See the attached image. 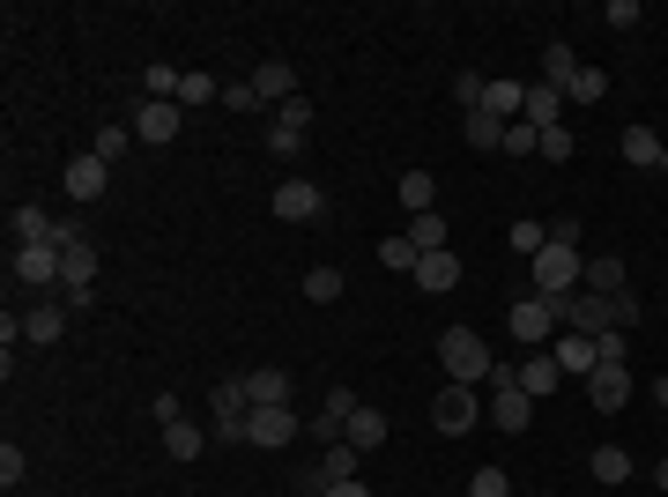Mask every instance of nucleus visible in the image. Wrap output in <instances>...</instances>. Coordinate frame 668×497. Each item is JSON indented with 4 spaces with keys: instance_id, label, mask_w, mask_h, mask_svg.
<instances>
[{
    "instance_id": "nucleus-10",
    "label": "nucleus",
    "mask_w": 668,
    "mask_h": 497,
    "mask_svg": "<svg viewBox=\"0 0 668 497\" xmlns=\"http://www.w3.org/2000/svg\"><path fill=\"white\" fill-rule=\"evenodd\" d=\"M490 423L498 431H527L535 423V394L520 386V372H513V386H490Z\"/></svg>"
},
{
    "instance_id": "nucleus-43",
    "label": "nucleus",
    "mask_w": 668,
    "mask_h": 497,
    "mask_svg": "<svg viewBox=\"0 0 668 497\" xmlns=\"http://www.w3.org/2000/svg\"><path fill=\"white\" fill-rule=\"evenodd\" d=\"M223 112H245V120H253V112H260V90H253V82H223Z\"/></svg>"
},
{
    "instance_id": "nucleus-52",
    "label": "nucleus",
    "mask_w": 668,
    "mask_h": 497,
    "mask_svg": "<svg viewBox=\"0 0 668 497\" xmlns=\"http://www.w3.org/2000/svg\"><path fill=\"white\" fill-rule=\"evenodd\" d=\"M654 402H661V408H668V379H654Z\"/></svg>"
},
{
    "instance_id": "nucleus-11",
    "label": "nucleus",
    "mask_w": 668,
    "mask_h": 497,
    "mask_svg": "<svg viewBox=\"0 0 668 497\" xmlns=\"http://www.w3.org/2000/svg\"><path fill=\"white\" fill-rule=\"evenodd\" d=\"M179 126H186L179 104H142V112H134V142H142V149H164V142H179Z\"/></svg>"
},
{
    "instance_id": "nucleus-37",
    "label": "nucleus",
    "mask_w": 668,
    "mask_h": 497,
    "mask_svg": "<svg viewBox=\"0 0 668 497\" xmlns=\"http://www.w3.org/2000/svg\"><path fill=\"white\" fill-rule=\"evenodd\" d=\"M416 260H424V252L409 246V238H387V246H379V268H394V275H416Z\"/></svg>"
},
{
    "instance_id": "nucleus-9",
    "label": "nucleus",
    "mask_w": 668,
    "mask_h": 497,
    "mask_svg": "<svg viewBox=\"0 0 668 497\" xmlns=\"http://www.w3.org/2000/svg\"><path fill=\"white\" fill-rule=\"evenodd\" d=\"M290 438H298V408H253L245 416V445H260V453L290 445Z\"/></svg>"
},
{
    "instance_id": "nucleus-20",
    "label": "nucleus",
    "mask_w": 668,
    "mask_h": 497,
    "mask_svg": "<svg viewBox=\"0 0 668 497\" xmlns=\"http://www.w3.org/2000/svg\"><path fill=\"white\" fill-rule=\"evenodd\" d=\"M357 461H365V453H357L349 438H334V445H320V461L312 467H320V483L334 490V483H357Z\"/></svg>"
},
{
    "instance_id": "nucleus-18",
    "label": "nucleus",
    "mask_w": 668,
    "mask_h": 497,
    "mask_svg": "<svg viewBox=\"0 0 668 497\" xmlns=\"http://www.w3.org/2000/svg\"><path fill=\"white\" fill-rule=\"evenodd\" d=\"M624 163H632V171H661L668 142L654 134V126H624Z\"/></svg>"
},
{
    "instance_id": "nucleus-13",
    "label": "nucleus",
    "mask_w": 668,
    "mask_h": 497,
    "mask_svg": "<svg viewBox=\"0 0 668 497\" xmlns=\"http://www.w3.org/2000/svg\"><path fill=\"white\" fill-rule=\"evenodd\" d=\"M587 402L602 408V416H616V408L632 402V364H602V372L587 379Z\"/></svg>"
},
{
    "instance_id": "nucleus-12",
    "label": "nucleus",
    "mask_w": 668,
    "mask_h": 497,
    "mask_svg": "<svg viewBox=\"0 0 668 497\" xmlns=\"http://www.w3.org/2000/svg\"><path fill=\"white\" fill-rule=\"evenodd\" d=\"M67 335V297H37L31 312H23V342H37V349H53Z\"/></svg>"
},
{
    "instance_id": "nucleus-36",
    "label": "nucleus",
    "mask_w": 668,
    "mask_h": 497,
    "mask_svg": "<svg viewBox=\"0 0 668 497\" xmlns=\"http://www.w3.org/2000/svg\"><path fill=\"white\" fill-rule=\"evenodd\" d=\"M505 246H513V252H527V260H535V252L549 246V230H543V223H535V216H520L513 230H505Z\"/></svg>"
},
{
    "instance_id": "nucleus-24",
    "label": "nucleus",
    "mask_w": 668,
    "mask_h": 497,
    "mask_svg": "<svg viewBox=\"0 0 668 497\" xmlns=\"http://www.w3.org/2000/svg\"><path fill=\"white\" fill-rule=\"evenodd\" d=\"M8 230H15V246H53V230H60V223L45 216V208H15Z\"/></svg>"
},
{
    "instance_id": "nucleus-40",
    "label": "nucleus",
    "mask_w": 668,
    "mask_h": 497,
    "mask_svg": "<svg viewBox=\"0 0 668 497\" xmlns=\"http://www.w3.org/2000/svg\"><path fill=\"white\" fill-rule=\"evenodd\" d=\"M483 97H490L483 75H454V104H460V112H483Z\"/></svg>"
},
{
    "instance_id": "nucleus-47",
    "label": "nucleus",
    "mask_w": 668,
    "mask_h": 497,
    "mask_svg": "<svg viewBox=\"0 0 668 497\" xmlns=\"http://www.w3.org/2000/svg\"><path fill=\"white\" fill-rule=\"evenodd\" d=\"M572 149H579L572 134H565V126H549V134H543V149H535V156H549V163H565Z\"/></svg>"
},
{
    "instance_id": "nucleus-30",
    "label": "nucleus",
    "mask_w": 668,
    "mask_h": 497,
    "mask_svg": "<svg viewBox=\"0 0 668 497\" xmlns=\"http://www.w3.org/2000/svg\"><path fill=\"white\" fill-rule=\"evenodd\" d=\"M557 379H565V372H557V357H549V349H535V357L520 364V386H527L535 402H543V394H549V386H557Z\"/></svg>"
},
{
    "instance_id": "nucleus-26",
    "label": "nucleus",
    "mask_w": 668,
    "mask_h": 497,
    "mask_svg": "<svg viewBox=\"0 0 668 497\" xmlns=\"http://www.w3.org/2000/svg\"><path fill=\"white\" fill-rule=\"evenodd\" d=\"M401 208H409V216H424V208H431V201H438V179H431V171H424V163H416V171H401Z\"/></svg>"
},
{
    "instance_id": "nucleus-46",
    "label": "nucleus",
    "mask_w": 668,
    "mask_h": 497,
    "mask_svg": "<svg viewBox=\"0 0 668 497\" xmlns=\"http://www.w3.org/2000/svg\"><path fill=\"white\" fill-rule=\"evenodd\" d=\"M602 23H609V31H638V0H609Z\"/></svg>"
},
{
    "instance_id": "nucleus-7",
    "label": "nucleus",
    "mask_w": 668,
    "mask_h": 497,
    "mask_svg": "<svg viewBox=\"0 0 668 497\" xmlns=\"http://www.w3.org/2000/svg\"><path fill=\"white\" fill-rule=\"evenodd\" d=\"M8 268H15V282H23V290H60L67 252H60V246H15V260H8Z\"/></svg>"
},
{
    "instance_id": "nucleus-14",
    "label": "nucleus",
    "mask_w": 668,
    "mask_h": 497,
    "mask_svg": "<svg viewBox=\"0 0 668 497\" xmlns=\"http://www.w3.org/2000/svg\"><path fill=\"white\" fill-rule=\"evenodd\" d=\"M409 282H416L424 297H446V290H460V260H454V246H446V252H424Z\"/></svg>"
},
{
    "instance_id": "nucleus-29",
    "label": "nucleus",
    "mask_w": 668,
    "mask_h": 497,
    "mask_svg": "<svg viewBox=\"0 0 668 497\" xmlns=\"http://www.w3.org/2000/svg\"><path fill=\"white\" fill-rule=\"evenodd\" d=\"M460 134H468V149H498V142H505V120H498V112H460Z\"/></svg>"
},
{
    "instance_id": "nucleus-45",
    "label": "nucleus",
    "mask_w": 668,
    "mask_h": 497,
    "mask_svg": "<svg viewBox=\"0 0 668 497\" xmlns=\"http://www.w3.org/2000/svg\"><path fill=\"white\" fill-rule=\"evenodd\" d=\"M149 416H156V431H171V423H186V402H179V394H156Z\"/></svg>"
},
{
    "instance_id": "nucleus-25",
    "label": "nucleus",
    "mask_w": 668,
    "mask_h": 497,
    "mask_svg": "<svg viewBox=\"0 0 668 497\" xmlns=\"http://www.w3.org/2000/svg\"><path fill=\"white\" fill-rule=\"evenodd\" d=\"M572 75H579V53L565 45V37H549V53H543V82H549V90H572Z\"/></svg>"
},
{
    "instance_id": "nucleus-8",
    "label": "nucleus",
    "mask_w": 668,
    "mask_h": 497,
    "mask_svg": "<svg viewBox=\"0 0 668 497\" xmlns=\"http://www.w3.org/2000/svg\"><path fill=\"white\" fill-rule=\"evenodd\" d=\"M60 187H67V201H97V193L112 187V163H104V156H97V149H82V156H67Z\"/></svg>"
},
{
    "instance_id": "nucleus-16",
    "label": "nucleus",
    "mask_w": 668,
    "mask_h": 497,
    "mask_svg": "<svg viewBox=\"0 0 668 497\" xmlns=\"http://www.w3.org/2000/svg\"><path fill=\"white\" fill-rule=\"evenodd\" d=\"M253 90H260V104H290V97H304L290 60H260V67H253Z\"/></svg>"
},
{
    "instance_id": "nucleus-48",
    "label": "nucleus",
    "mask_w": 668,
    "mask_h": 497,
    "mask_svg": "<svg viewBox=\"0 0 668 497\" xmlns=\"http://www.w3.org/2000/svg\"><path fill=\"white\" fill-rule=\"evenodd\" d=\"M260 142H268V156H298L304 149V134H282V126H268Z\"/></svg>"
},
{
    "instance_id": "nucleus-39",
    "label": "nucleus",
    "mask_w": 668,
    "mask_h": 497,
    "mask_svg": "<svg viewBox=\"0 0 668 497\" xmlns=\"http://www.w3.org/2000/svg\"><path fill=\"white\" fill-rule=\"evenodd\" d=\"M468 497H513L505 467H476V475H468Z\"/></svg>"
},
{
    "instance_id": "nucleus-44",
    "label": "nucleus",
    "mask_w": 668,
    "mask_h": 497,
    "mask_svg": "<svg viewBox=\"0 0 668 497\" xmlns=\"http://www.w3.org/2000/svg\"><path fill=\"white\" fill-rule=\"evenodd\" d=\"M594 349H602V364H624V357H632V335L609 327V335H594Z\"/></svg>"
},
{
    "instance_id": "nucleus-21",
    "label": "nucleus",
    "mask_w": 668,
    "mask_h": 497,
    "mask_svg": "<svg viewBox=\"0 0 668 497\" xmlns=\"http://www.w3.org/2000/svg\"><path fill=\"white\" fill-rule=\"evenodd\" d=\"M349 445H357V453H379V445H387V416H379V408L371 402H357V416H349Z\"/></svg>"
},
{
    "instance_id": "nucleus-38",
    "label": "nucleus",
    "mask_w": 668,
    "mask_h": 497,
    "mask_svg": "<svg viewBox=\"0 0 668 497\" xmlns=\"http://www.w3.org/2000/svg\"><path fill=\"white\" fill-rule=\"evenodd\" d=\"M268 126H282V134H304L312 126V97H290V104H275V120Z\"/></svg>"
},
{
    "instance_id": "nucleus-49",
    "label": "nucleus",
    "mask_w": 668,
    "mask_h": 497,
    "mask_svg": "<svg viewBox=\"0 0 668 497\" xmlns=\"http://www.w3.org/2000/svg\"><path fill=\"white\" fill-rule=\"evenodd\" d=\"M609 319H616V327H632V319H638V297H632V290H616V297H609Z\"/></svg>"
},
{
    "instance_id": "nucleus-27",
    "label": "nucleus",
    "mask_w": 668,
    "mask_h": 497,
    "mask_svg": "<svg viewBox=\"0 0 668 497\" xmlns=\"http://www.w3.org/2000/svg\"><path fill=\"white\" fill-rule=\"evenodd\" d=\"M587 467H594V483H609V490H616V483H632V453H624V445H594V461H587Z\"/></svg>"
},
{
    "instance_id": "nucleus-1",
    "label": "nucleus",
    "mask_w": 668,
    "mask_h": 497,
    "mask_svg": "<svg viewBox=\"0 0 668 497\" xmlns=\"http://www.w3.org/2000/svg\"><path fill=\"white\" fill-rule=\"evenodd\" d=\"M438 364H446L454 386H490V364H498V357H490V342L476 327H446V335H438Z\"/></svg>"
},
{
    "instance_id": "nucleus-15",
    "label": "nucleus",
    "mask_w": 668,
    "mask_h": 497,
    "mask_svg": "<svg viewBox=\"0 0 668 497\" xmlns=\"http://www.w3.org/2000/svg\"><path fill=\"white\" fill-rule=\"evenodd\" d=\"M549 357H557V372H587V379L602 372V349H594V335H572V327L549 342Z\"/></svg>"
},
{
    "instance_id": "nucleus-32",
    "label": "nucleus",
    "mask_w": 668,
    "mask_h": 497,
    "mask_svg": "<svg viewBox=\"0 0 668 497\" xmlns=\"http://www.w3.org/2000/svg\"><path fill=\"white\" fill-rule=\"evenodd\" d=\"M201 104H223V82L193 67V75H186V82H179V112H201Z\"/></svg>"
},
{
    "instance_id": "nucleus-33",
    "label": "nucleus",
    "mask_w": 668,
    "mask_h": 497,
    "mask_svg": "<svg viewBox=\"0 0 668 497\" xmlns=\"http://www.w3.org/2000/svg\"><path fill=\"white\" fill-rule=\"evenodd\" d=\"M304 297H312V305H334V297H342V268H327V260L304 268Z\"/></svg>"
},
{
    "instance_id": "nucleus-6",
    "label": "nucleus",
    "mask_w": 668,
    "mask_h": 497,
    "mask_svg": "<svg viewBox=\"0 0 668 497\" xmlns=\"http://www.w3.org/2000/svg\"><path fill=\"white\" fill-rule=\"evenodd\" d=\"M268 208H275L282 223H327V193L312 187V179H282Z\"/></svg>"
},
{
    "instance_id": "nucleus-3",
    "label": "nucleus",
    "mask_w": 668,
    "mask_h": 497,
    "mask_svg": "<svg viewBox=\"0 0 668 497\" xmlns=\"http://www.w3.org/2000/svg\"><path fill=\"white\" fill-rule=\"evenodd\" d=\"M527 275H535V297H572L579 275H587V260H579L572 246H543L527 260Z\"/></svg>"
},
{
    "instance_id": "nucleus-2",
    "label": "nucleus",
    "mask_w": 668,
    "mask_h": 497,
    "mask_svg": "<svg viewBox=\"0 0 668 497\" xmlns=\"http://www.w3.org/2000/svg\"><path fill=\"white\" fill-rule=\"evenodd\" d=\"M505 327H513L527 349H549L557 335H565V297H535V290H527V297L505 312Z\"/></svg>"
},
{
    "instance_id": "nucleus-42",
    "label": "nucleus",
    "mask_w": 668,
    "mask_h": 497,
    "mask_svg": "<svg viewBox=\"0 0 668 497\" xmlns=\"http://www.w3.org/2000/svg\"><path fill=\"white\" fill-rule=\"evenodd\" d=\"M23 475H31V453H23V445H15V438H8V445H0V483H8V490H15V483H23Z\"/></svg>"
},
{
    "instance_id": "nucleus-31",
    "label": "nucleus",
    "mask_w": 668,
    "mask_h": 497,
    "mask_svg": "<svg viewBox=\"0 0 668 497\" xmlns=\"http://www.w3.org/2000/svg\"><path fill=\"white\" fill-rule=\"evenodd\" d=\"M209 438L215 431H201V423H171V431H164V453H171V461H201Z\"/></svg>"
},
{
    "instance_id": "nucleus-34",
    "label": "nucleus",
    "mask_w": 668,
    "mask_h": 497,
    "mask_svg": "<svg viewBox=\"0 0 668 497\" xmlns=\"http://www.w3.org/2000/svg\"><path fill=\"white\" fill-rule=\"evenodd\" d=\"M602 97H609V75H602V67H579L572 90H565V104H602Z\"/></svg>"
},
{
    "instance_id": "nucleus-5",
    "label": "nucleus",
    "mask_w": 668,
    "mask_h": 497,
    "mask_svg": "<svg viewBox=\"0 0 668 497\" xmlns=\"http://www.w3.org/2000/svg\"><path fill=\"white\" fill-rule=\"evenodd\" d=\"M245 416H253L245 379H215V394H209V431L223 438V445H245Z\"/></svg>"
},
{
    "instance_id": "nucleus-22",
    "label": "nucleus",
    "mask_w": 668,
    "mask_h": 497,
    "mask_svg": "<svg viewBox=\"0 0 668 497\" xmlns=\"http://www.w3.org/2000/svg\"><path fill=\"white\" fill-rule=\"evenodd\" d=\"M579 290H587V297H616V290H632V275H624V260H587Z\"/></svg>"
},
{
    "instance_id": "nucleus-54",
    "label": "nucleus",
    "mask_w": 668,
    "mask_h": 497,
    "mask_svg": "<svg viewBox=\"0 0 668 497\" xmlns=\"http://www.w3.org/2000/svg\"><path fill=\"white\" fill-rule=\"evenodd\" d=\"M661 416H668V408H661Z\"/></svg>"
},
{
    "instance_id": "nucleus-41",
    "label": "nucleus",
    "mask_w": 668,
    "mask_h": 497,
    "mask_svg": "<svg viewBox=\"0 0 668 497\" xmlns=\"http://www.w3.org/2000/svg\"><path fill=\"white\" fill-rule=\"evenodd\" d=\"M498 149H505V156H535V149H543V134H535L527 120H513V126H505V142H498Z\"/></svg>"
},
{
    "instance_id": "nucleus-35",
    "label": "nucleus",
    "mask_w": 668,
    "mask_h": 497,
    "mask_svg": "<svg viewBox=\"0 0 668 497\" xmlns=\"http://www.w3.org/2000/svg\"><path fill=\"white\" fill-rule=\"evenodd\" d=\"M90 149L104 156V163H120V156L134 149V126H120V120H112V126H97V142H90Z\"/></svg>"
},
{
    "instance_id": "nucleus-53",
    "label": "nucleus",
    "mask_w": 668,
    "mask_h": 497,
    "mask_svg": "<svg viewBox=\"0 0 668 497\" xmlns=\"http://www.w3.org/2000/svg\"><path fill=\"white\" fill-rule=\"evenodd\" d=\"M654 483H661V490H668V461H661V467H654Z\"/></svg>"
},
{
    "instance_id": "nucleus-50",
    "label": "nucleus",
    "mask_w": 668,
    "mask_h": 497,
    "mask_svg": "<svg viewBox=\"0 0 668 497\" xmlns=\"http://www.w3.org/2000/svg\"><path fill=\"white\" fill-rule=\"evenodd\" d=\"M549 246H572L579 252V216H557V223H549Z\"/></svg>"
},
{
    "instance_id": "nucleus-4",
    "label": "nucleus",
    "mask_w": 668,
    "mask_h": 497,
    "mask_svg": "<svg viewBox=\"0 0 668 497\" xmlns=\"http://www.w3.org/2000/svg\"><path fill=\"white\" fill-rule=\"evenodd\" d=\"M476 416H483V386H438L431 394V431H446V438H460V431H476Z\"/></svg>"
},
{
    "instance_id": "nucleus-51",
    "label": "nucleus",
    "mask_w": 668,
    "mask_h": 497,
    "mask_svg": "<svg viewBox=\"0 0 668 497\" xmlns=\"http://www.w3.org/2000/svg\"><path fill=\"white\" fill-rule=\"evenodd\" d=\"M327 497H371V490H365V475H357V483H334Z\"/></svg>"
},
{
    "instance_id": "nucleus-17",
    "label": "nucleus",
    "mask_w": 668,
    "mask_h": 497,
    "mask_svg": "<svg viewBox=\"0 0 668 497\" xmlns=\"http://www.w3.org/2000/svg\"><path fill=\"white\" fill-rule=\"evenodd\" d=\"M565 327H572V335H609V327H616V319H609V297L572 290V297H565Z\"/></svg>"
},
{
    "instance_id": "nucleus-19",
    "label": "nucleus",
    "mask_w": 668,
    "mask_h": 497,
    "mask_svg": "<svg viewBox=\"0 0 668 497\" xmlns=\"http://www.w3.org/2000/svg\"><path fill=\"white\" fill-rule=\"evenodd\" d=\"M520 120L535 126V134H549V126L565 120V90H549V82H527V104H520Z\"/></svg>"
},
{
    "instance_id": "nucleus-28",
    "label": "nucleus",
    "mask_w": 668,
    "mask_h": 497,
    "mask_svg": "<svg viewBox=\"0 0 668 497\" xmlns=\"http://www.w3.org/2000/svg\"><path fill=\"white\" fill-rule=\"evenodd\" d=\"M416 252H446V216L438 208H424V216H409V230H401Z\"/></svg>"
},
{
    "instance_id": "nucleus-23",
    "label": "nucleus",
    "mask_w": 668,
    "mask_h": 497,
    "mask_svg": "<svg viewBox=\"0 0 668 497\" xmlns=\"http://www.w3.org/2000/svg\"><path fill=\"white\" fill-rule=\"evenodd\" d=\"M245 394H253V408H290V372H253L245 379Z\"/></svg>"
}]
</instances>
